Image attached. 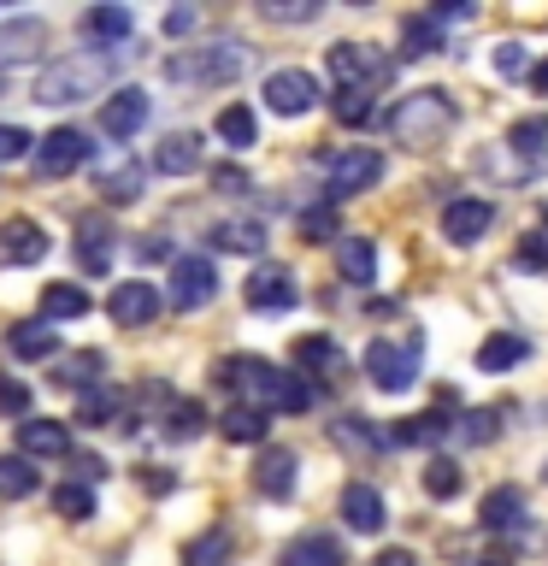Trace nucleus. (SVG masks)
<instances>
[{"mask_svg":"<svg viewBox=\"0 0 548 566\" xmlns=\"http://www.w3.org/2000/svg\"><path fill=\"white\" fill-rule=\"evenodd\" d=\"M460 124V106L449 88H413V95L396 101V113H389V136L401 142V148H436V142H449V130Z\"/></svg>","mask_w":548,"mask_h":566,"instance_id":"1","label":"nucleus"},{"mask_svg":"<svg viewBox=\"0 0 548 566\" xmlns=\"http://www.w3.org/2000/svg\"><path fill=\"white\" fill-rule=\"evenodd\" d=\"M106 77H113V60H101V53H71V60H53L42 71L35 101H42V106H77V101L95 95Z\"/></svg>","mask_w":548,"mask_h":566,"instance_id":"2","label":"nucleus"},{"mask_svg":"<svg viewBox=\"0 0 548 566\" xmlns=\"http://www.w3.org/2000/svg\"><path fill=\"white\" fill-rule=\"evenodd\" d=\"M242 65H247V53L236 42H207V48H189L177 60H166V77L189 83V88H224L242 77Z\"/></svg>","mask_w":548,"mask_h":566,"instance_id":"3","label":"nucleus"},{"mask_svg":"<svg viewBox=\"0 0 548 566\" xmlns=\"http://www.w3.org/2000/svg\"><path fill=\"white\" fill-rule=\"evenodd\" d=\"M212 378H219L224 389H236L242 407H260V413H272V407H277V378H283V371L272 360H260V354L219 360V366H212Z\"/></svg>","mask_w":548,"mask_h":566,"instance_id":"4","label":"nucleus"},{"mask_svg":"<svg viewBox=\"0 0 548 566\" xmlns=\"http://www.w3.org/2000/svg\"><path fill=\"white\" fill-rule=\"evenodd\" d=\"M378 177H383V154L378 148H342V154H330V166H325V201H348V195L378 189Z\"/></svg>","mask_w":548,"mask_h":566,"instance_id":"5","label":"nucleus"},{"mask_svg":"<svg viewBox=\"0 0 548 566\" xmlns=\"http://www.w3.org/2000/svg\"><path fill=\"white\" fill-rule=\"evenodd\" d=\"M366 371H371V384L389 389V396H401V389H413L419 378V343H389V336H371V348H366Z\"/></svg>","mask_w":548,"mask_h":566,"instance_id":"6","label":"nucleus"},{"mask_svg":"<svg viewBox=\"0 0 548 566\" xmlns=\"http://www.w3.org/2000/svg\"><path fill=\"white\" fill-rule=\"evenodd\" d=\"M212 295H219V272H212V260L207 254H177L171 260V290H166L171 307L194 313V307H207Z\"/></svg>","mask_w":548,"mask_h":566,"instance_id":"7","label":"nucleus"},{"mask_svg":"<svg viewBox=\"0 0 548 566\" xmlns=\"http://www.w3.org/2000/svg\"><path fill=\"white\" fill-rule=\"evenodd\" d=\"M265 106H272L277 118H307L318 106V77H313V71H301V65L272 71V77H265Z\"/></svg>","mask_w":548,"mask_h":566,"instance_id":"8","label":"nucleus"},{"mask_svg":"<svg viewBox=\"0 0 548 566\" xmlns=\"http://www.w3.org/2000/svg\"><path fill=\"white\" fill-rule=\"evenodd\" d=\"M88 159H95V142H88L83 130H48L42 142H35V171L42 177H71L77 166H88Z\"/></svg>","mask_w":548,"mask_h":566,"instance_id":"9","label":"nucleus"},{"mask_svg":"<svg viewBox=\"0 0 548 566\" xmlns=\"http://www.w3.org/2000/svg\"><path fill=\"white\" fill-rule=\"evenodd\" d=\"M495 224V207L484 201V195H460V201L442 207V237H449L454 248H472L484 242V230Z\"/></svg>","mask_w":548,"mask_h":566,"instance_id":"10","label":"nucleus"},{"mask_svg":"<svg viewBox=\"0 0 548 566\" xmlns=\"http://www.w3.org/2000/svg\"><path fill=\"white\" fill-rule=\"evenodd\" d=\"M106 307H113V318H118L124 331H141V325H154V318H159V307H166V295H159V283L136 277V283H118Z\"/></svg>","mask_w":548,"mask_h":566,"instance_id":"11","label":"nucleus"},{"mask_svg":"<svg viewBox=\"0 0 548 566\" xmlns=\"http://www.w3.org/2000/svg\"><path fill=\"white\" fill-rule=\"evenodd\" d=\"M301 301L295 290V272L289 265H260L254 277H247V307H260V313H289Z\"/></svg>","mask_w":548,"mask_h":566,"instance_id":"12","label":"nucleus"},{"mask_svg":"<svg viewBox=\"0 0 548 566\" xmlns=\"http://www.w3.org/2000/svg\"><path fill=\"white\" fill-rule=\"evenodd\" d=\"M48 260V230L35 219H7L0 224V265H42Z\"/></svg>","mask_w":548,"mask_h":566,"instance_id":"13","label":"nucleus"},{"mask_svg":"<svg viewBox=\"0 0 548 566\" xmlns=\"http://www.w3.org/2000/svg\"><path fill=\"white\" fill-rule=\"evenodd\" d=\"M141 124H148V95H141V88H113V95L101 101V130L113 142L136 136Z\"/></svg>","mask_w":548,"mask_h":566,"instance_id":"14","label":"nucleus"},{"mask_svg":"<svg viewBox=\"0 0 548 566\" xmlns=\"http://www.w3.org/2000/svg\"><path fill=\"white\" fill-rule=\"evenodd\" d=\"M42 48H48V24H42V18H7V24H0V71L35 60Z\"/></svg>","mask_w":548,"mask_h":566,"instance_id":"15","label":"nucleus"},{"mask_svg":"<svg viewBox=\"0 0 548 566\" xmlns=\"http://www.w3.org/2000/svg\"><path fill=\"white\" fill-rule=\"evenodd\" d=\"M18 449H24V460H65L71 454V424H60V419H24V424H18Z\"/></svg>","mask_w":548,"mask_h":566,"instance_id":"16","label":"nucleus"},{"mask_svg":"<svg viewBox=\"0 0 548 566\" xmlns=\"http://www.w3.org/2000/svg\"><path fill=\"white\" fill-rule=\"evenodd\" d=\"M378 60H371V53L360 48V42H336L330 48V83L336 88H371V83H378Z\"/></svg>","mask_w":548,"mask_h":566,"instance_id":"17","label":"nucleus"},{"mask_svg":"<svg viewBox=\"0 0 548 566\" xmlns=\"http://www.w3.org/2000/svg\"><path fill=\"white\" fill-rule=\"evenodd\" d=\"M342 520H348V531H360V537L383 531V525H389V507H383L378 484H348V490H342Z\"/></svg>","mask_w":548,"mask_h":566,"instance_id":"18","label":"nucleus"},{"mask_svg":"<svg viewBox=\"0 0 548 566\" xmlns=\"http://www.w3.org/2000/svg\"><path fill=\"white\" fill-rule=\"evenodd\" d=\"M7 348L18 360H53V354H60V331H53L48 318H24V325L7 331Z\"/></svg>","mask_w":548,"mask_h":566,"instance_id":"19","label":"nucleus"},{"mask_svg":"<svg viewBox=\"0 0 548 566\" xmlns=\"http://www.w3.org/2000/svg\"><path fill=\"white\" fill-rule=\"evenodd\" d=\"M295 472H301L295 449H260L254 490H260V495H289V490H295Z\"/></svg>","mask_w":548,"mask_h":566,"instance_id":"20","label":"nucleus"},{"mask_svg":"<svg viewBox=\"0 0 548 566\" xmlns=\"http://www.w3.org/2000/svg\"><path fill=\"white\" fill-rule=\"evenodd\" d=\"M194 166H201V136L194 130H171L154 148V171H166V177H189Z\"/></svg>","mask_w":548,"mask_h":566,"instance_id":"21","label":"nucleus"},{"mask_svg":"<svg viewBox=\"0 0 548 566\" xmlns=\"http://www.w3.org/2000/svg\"><path fill=\"white\" fill-rule=\"evenodd\" d=\"M277 566H348V560H342V543H336V537L307 531V537H295L289 548H283Z\"/></svg>","mask_w":548,"mask_h":566,"instance_id":"22","label":"nucleus"},{"mask_svg":"<svg viewBox=\"0 0 548 566\" xmlns=\"http://www.w3.org/2000/svg\"><path fill=\"white\" fill-rule=\"evenodd\" d=\"M101 371H106V354H101V348H77V354H65V360L53 366V384H60V389H77V396H83V389L101 384Z\"/></svg>","mask_w":548,"mask_h":566,"instance_id":"23","label":"nucleus"},{"mask_svg":"<svg viewBox=\"0 0 548 566\" xmlns=\"http://www.w3.org/2000/svg\"><path fill=\"white\" fill-rule=\"evenodd\" d=\"M336 265L348 283H378V248L371 237H336Z\"/></svg>","mask_w":548,"mask_h":566,"instance_id":"24","label":"nucleus"},{"mask_svg":"<svg viewBox=\"0 0 548 566\" xmlns=\"http://www.w3.org/2000/svg\"><path fill=\"white\" fill-rule=\"evenodd\" d=\"M295 366H301V378H336V371H342V348L330 343V336H301L295 343Z\"/></svg>","mask_w":548,"mask_h":566,"instance_id":"25","label":"nucleus"},{"mask_svg":"<svg viewBox=\"0 0 548 566\" xmlns=\"http://www.w3.org/2000/svg\"><path fill=\"white\" fill-rule=\"evenodd\" d=\"M477 520H484V531H513V525H525V495L513 490V484L489 490L484 507H477Z\"/></svg>","mask_w":548,"mask_h":566,"instance_id":"26","label":"nucleus"},{"mask_svg":"<svg viewBox=\"0 0 548 566\" xmlns=\"http://www.w3.org/2000/svg\"><path fill=\"white\" fill-rule=\"evenodd\" d=\"M130 30H136V18L124 12V7H88L83 12V35L88 42H130Z\"/></svg>","mask_w":548,"mask_h":566,"instance_id":"27","label":"nucleus"},{"mask_svg":"<svg viewBox=\"0 0 548 566\" xmlns=\"http://www.w3.org/2000/svg\"><path fill=\"white\" fill-rule=\"evenodd\" d=\"M141 184H148L141 159H118V166H106V171H101V184H95V189H101L113 207H124V201H136V195H141Z\"/></svg>","mask_w":548,"mask_h":566,"instance_id":"28","label":"nucleus"},{"mask_svg":"<svg viewBox=\"0 0 548 566\" xmlns=\"http://www.w3.org/2000/svg\"><path fill=\"white\" fill-rule=\"evenodd\" d=\"M183 566H236V537H230L224 525H212V531H201V537L189 543V555H183Z\"/></svg>","mask_w":548,"mask_h":566,"instance_id":"29","label":"nucleus"},{"mask_svg":"<svg viewBox=\"0 0 548 566\" xmlns=\"http://www.w3.org/2000/svg\"><path fill=\"white\" fill-rule=\"evenodd\" d=\"M212 130H219L224 142H230V148H254V142H260V118H254V106H242V101H230L224 106V113L219 118H212Z\"/></svg>","mask_w":548,"mask_h":566,"instance_id":"30","label":"nucleus"},{"mask_svg":"<svg viewBox=\"0 0 548 566\" xmlns=\"http://www.w3.org/2000/svg\"><path fill=\"white\" fill-rule=\"evenodd\" d=\"M530 354V343L519 331H495V336H484V348H477V366L484 371H507V366H519Z\"/></svg>","mask_w":548,"mask_h":566,"instance_id":"31","label":"nucleus"},{"mask_svg":"<svg viewBox=\"0 0 548 566\" xmlns=\"http://www.w3.org/2000/svg\"><path fill=\"white\" fill-rule=\"evenodd\" d=\"M507 148L525 159V171H537L548 159V118H519V124H513V136H507Z\"/></svg>","mask_w":548,"mask_h":566,"instance_id":"32","label":"nucleus"},{"mask_svg":"<svg viewBox=\"0 0 548 566\" xmlns=\"http://www.w3.org/2000/svg\"><path fill=\"white\" fill-rule=\"evenodd\" d=\"M77 260H83V272H106V265H113V230L88 219L77 230Z\"/></svg>","mask_w":548,"mask_h":566,"instance_id":"33","label":"nucleus"},{"mask_svg":"<svg viewBox=\"0 0 548 566\" xmlns=\"http://www.w3.org/2000/svg\"><path fill=\"white\" fill-rule=\"evenodd\" d=\"M88 313V290H77V283H48L42 290V318L53 325V318H83Z\"/></svg>","mask_w":548,"mask_h":566,"instance_id":"34","label":"nucleus"},{"mask_svg":"<svg viewBox=\"0 0 548 566\" xmlns=\"http://www.w3.org/2000/svg\"><path fill=\"white\" fill-rule=\"evenodd\" d=\"M35 467L24 454H0V495H12V502H24V495H35Z\"/></svg>","mask_w":548,"mask_h":566,"instance_id":"35","label":"nucleus"},{"mask_svg":"<svg viewBox=\"0 0 548 566\" xmlns=\"http://www.w3.org/2000/svg\"><path fill=\"white\" fill-rule=\"evenodd\" d=\"M219 431L230 437V442H265V413H260V407H230V413L219 419Z\"/></svg>","mask_w":548,"mask_h":566,"instance_id":"36","label":"nucleus"},{"mask_svg":"<svg viewBox=\"0 0 548 566\" xmlns=\"http://www.w3.org/2000/svg\"><path fill=\"white\" fill-rule=\"evenodd\" d=\"M113 419H118V396L106 384H95V389L77 396V424H113Z\"/></svg>","mask_w":548,"mask_h":566,"instance_id":"37","label":"nucleus"},{"mask_svg":"<svg viewBox=\"0 0 548 566\" xmlns=\"http://www.w3.org/2000/svg\"><path fill=\"white\" fill-rule=\"evenodd\" d=\"M401 53H407V60H419V53H442V30L431 24V18H407V24H401Z\"/></svg>","mask_w":548,"mask_h":566,"instance_id":"38","label":"nucleus"},{"mask_svg":"<svg viewBox=\"0 0 548 566\" xmlns=\"http://www.w3.org/2000/svg\"><path fill=\"white\" fill-rule=\"evenodd\" d=\"M212 242L230 248V254H265V230L260 224H219V230H212Z\"/></svg>","mask_w":548,"mask_h":566,"instance_id":"39","label":"nucleus"},{"mask_svg":"<svg viewBox=\"0 0 548 566\" xmlns=\"http://www.w3.org/2000/svg\"><path fill=\"white\" fill-rule=\"evenodd\" d=\"M53 507H60V520H88V513H95V490L88 484H60L53 490Z\"/></svg>","mask_w":548,"mask_h":566,"instance_id":"40","label":"nucleus"},{"mask_svg":"<svg viewBox=\"0 0 548 566\" xmlns=\"http://www.w3.org/2000/svg\"><path fill=\"white\" fill-rule=\"evenodd\" d=\"M330 113L342 124H366L371 118V88H336L330 95Z\"/></svg>","mask_w":548,"mask_h":566,"instance_id":"41","label":"nucleus"},{"mask_svg":"<svg viewBox=\"0 0 548 566\" xmlns=\"http://www.w3.org/2000/svg\"><path fill=\"white\" fill-rule=\"evenodd\" d=\"M424 490H431L436 495V502H454V495H460V467H454V460H431V467H424Z\"/></svg>","mask_w":548,"mask_h":566,"instance_id":"42","label":"nucleus"},{"mask_svg":"<svg viewBox=\"0 0 548 566\" xmlns=\"http://www.w3.org/2000/svg\"><path fill=\"white\" fill-rule=\"evenodd\" d=\"M277 407H283V413H307V407H313V384L301 378V371H283V378H277Z\"/></svg>","mask_w":548,"mask_h":566,"instance_id":"43","label":"nucleus"},{"mask_svg":"<svg viewBox=\"0 0 548 566\" xmlns=\"http://www.w3.org/2000/svg\"><path fill=\"white\" fill-rule=\"evenodd\" d=\"M166 431H171L177 442H183V437H201V431H207V407H201V401H177L171 419H166Z\"/></svg>","mask_w":548,"mask_h":566,"instance_id":"44","label":"nucleus"},{"mask_svg":"<svg viewBox=\"0 0 548 566\" xmlns=\"http://www.w3.org/2000/svg\"><path fill=\"white\" fill-rule=\"evenodd\" d=\"M495 419H502L495 407H477V413L460 419V431H466V442H495V437H502V424H495Z\"/></svg>","mask_w":548,"mask_h":566,"instance_id":"45","label":"nucleus"},{"mask_svg":"<svg viewBox=\"0 0 548 566\" xmlns=\"http://www.w3.org/2000/svg\"><path fill=\"white\" fill-rule=\"evenodd\" d=\"M336 442H342V449H383V437L371 431L366 419H342L336 424Z\"/></svg>","mask_w":548,"mask_h":566,"instance_id":"46","label":"nucleus"},{"mask_svg":"<svg viewBox=\"0 0 548 566\" xmlns=\"http://www.w3.org/2000/svg\"><path fill=\"white\" fill-rule=\"evenodd\" d=\"M24 154H35V136L18 130V124H0V166H12V159H24Z\"/></svg>","mask_w":548,"mask_h":566,"instance_id":"47","label":"nucleus"},{"mask_svg":"<svg viewBox=\"0 0 548 566\" xmlns=\"http://www.w3.org/2000/svg\"><path fill=\"white\" fill-rule=\"evenodd\" d=\"M495 71H502V77H530V48L502 42V48H495Z\"/></svg>","mask_w":548,"mask_h":566,"instance_id":"48","label":"nucleus"},{"mask_svg":"<svg viewBox=\"0 0 548 566\" xmlns=\"http://www.w3.org/2000/svg\"><path fill=\"white\" fill-rule=\"evenodd\" d=\"M519 265H525V272H548V230L519 237Z\"/></svg>","mask_w":548,"mask_h":566,"instance_id":"49","label":"nucleus"},{"mask_svg":"<svg viewBox=\"0 0 548 566\" xmlns=\"http://www.w3.org/2000/svg\"><path fill=\"white\" fill-rule=\"evenodd\" d=\"M0 413H12V419H30V384H18V378H0Z\"/></svg>","mask_w":548,"mask_h":566,"instance_id":"50","label":"nucleus"},{"mask_svg":"<svg viewBox=\"0 0 548 566\" xmlns=\"http://www.w3.org/2000/svg\"><path fill=\"white\" fill-rule=\"evenodd\" d=\"M301 230H307V242H330V237H336V212H330V201L313 207L307 219H301Z\"/></svg>","mask_w":548,"mask_h":566,"instance_id":"51","label":"nucleus"},{"mask_svg":"<svg viewBox=\"0 0 548 566\" xmlns=\"http://www.w3.org/2000/svg\"><path fill=\"white\" fill-rule=\"evenodd\" d=\"M265 18H277V24H283V18H289V24H307V18H318V7H313V0H295V7H283V0H265Z\"/></svg>","mask_w":548,"mask_h":566,"instance_id":"52","label":"nucleus"},{"mask_svg":"<svg viewBox=\"0 0 548 566\" xmlns=\"http://www.w3.org/2000/svg\"><path fill=\"white\" fill-rule=\"evenodd\" d=\"M466 18H477L472 0H449V7H436V12H431V24L442 30V24H466Z\"/></svg>","mask_w":548,"mask_h":566,"instance_id":"53","label":"nucleus"},{"mask_svg":"<svg viewBox=\"0 0 548 566\" xmlns=\"http://www.w3.org/2000/svg\"><path fill=\"white\" fill-rule=\"evenodd\" d=\"M212 189H219V195H242L247 189V171L242 166H219V171H212Z\"/></svg>","mask_w":548,"mask_h":566,"instance_id":"54","label":"nucleus"},{"mask_svg":"<svg viewBox=\"0 0 548 566\" xmlns=\"http://www.w3.org/2000/svg\"><path fill=\"white\" fill-rule=\"evenodd\" d=\"M136 260H141V265H154V260H171V242H166V237H148V242H136Z\"/></svg>","mask_w":548,"mask_h":566,"instance_id":"55","label":"nucleus"},{"mask_svg":"<svg viewBox=\"0 0 548 566\" xmlns=\"http://www.w3.org/2000/svg\"><path fill=\"white\" fill-rule=\"evenodd\" d=\"M166 30H171V35H189V30H194V12H189V7L166 12Z\"/></svg>","mask_w":548,"mask_h":566,"instance_id":"56","label":"nucleus"},{"mask_svg":"<svg viewBox=\"0 0 548 566\" xmlns=\"http://www.w3.org/2000/svg\"><path fill=\"white\" fill-rule=\"evenodd\" d=\"M371 566H419V560H413V548H383Z\"/></svg>","mask_w":548,"mask_h":566,"instance_id":"57","label":"nucleus"},{"mask_svg":"<svg viewBox=\"0 0 548 566\" xmlns=\"http://www.w3.org/2000/svg\"><path fill=\"white\" fill-rule=\"evenodd\" d=\"M530 88H537V95H548V60L530 65Z\"/></svg>","mask_w":548,"mask_h":566,"instance_id":"58","label":"nucleus"},{"mask_svg":"<svg viewBox=\"0 0 548 566\" xmlns=\"http://www.w3.org/2000/svg\"><path fill=\"white\" fill-rule=\"evenodd\" d=\"M484 566H502V560H484Z\"/></svg>","mask_w":548,"mask_h":566,"instance_id":"59","label":"nucleus"},{"mask_svg":"<svg viewBox=\"0 0 548 566\" xmlns=\"http://www.w3.org/2000/svg\"><path fill=\"white\" fill-rule=\"evenodd\" d=\"M542 230H548V219H542Z\"/></svg>","mask_w":548,"mask_h":566,"instance_id":"60","label":"nucleus"},{"mask_svg":"<svg viewBox=\"0 0 548 566\" xmlns=\"http://www.w3.org/2000/svg\"><path fill=\"white\" fill-rule=\"evenodd\" d=\"M542 472H548V467H542Z\"/></svg>","mask_w":548,"mask_h":566,"instance_id":"61","label":"nucleus"}]
</instances>
